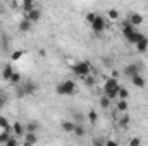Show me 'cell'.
<instances>
[{
	"mask_svg": "<svg viewBox=\"0 0 148 146\" xmlns=\"http://www.w3.org/2000/svg\"><path fill=\"white\" fill-rule=\"evenodd\" d=\"M122 36L126 38V41H129V43H136V41H140L141 38L145 36L143 33H140V31H136V28L134 26H131L129 23H127V19L124 21V26H122Z\"/></svg>",
	"mask_w": 148,
	"mask_h": 146,
	"instance_id": "obj_1",
	"label": "cell"
},
{
	"mask_svg": "<svg viewBox=\"0 0 148 146\" xmlns=\"http://www.w3.org/2000/svg\"><path fill=\"white\" fill-rule=\"evenodd\" d=\"M76 89H77V86H76V83H74L73 79H64L55 88L57 95H60V96H71V95L76 93Z\"/></svg>",
	"mask_w": 148,
	"mask_h": 146,
	"instance_id": "obj_2",
	"label": "cell"
},
{
	"mask_svg": "<svg viewBox=\"0 0 148 146\" xmlns=\"http://www.w3.org/2000/svg\"><path fill=\"white\" fill-rule=\"evenodd\" d=\"M90 71H91V65H90V62L88 60H81V62H76L73 65V72L76 77H86L88 74H90Z\"/></svg>",
	"mask_w": 148,
	"mask_h": 146,
	"instance_id": "obj_3",
	"label": "cell"
},
{
	"mask_svg": "<svg viewBox=\"0 0 148 146\" xmlns=\"http://www.w3.org/2000/svg\"><path fill=\"white\" fill-rule=\"evenodd\" d=\"M105 19H103V16H98L97 14V17L93 19V23L90 24L91 26V29H93V33H97V35H100V33H103V29H105Z\"/></svg>",
	"mask_w": 148,
	"mask_h": 146,
	"instance_id": "obj_4",
	"label": "cell"
},
{
	"mask_svg": "<svg viewBox=\"0 0 148 146\" xmlns=\"http://www.w3.org/2000/svg\"><path fill=\"white\" fill-rule=\"evenodd\" d=\"M119 89V81H117V77H107L105 81H103V93H110V91H117Z\"/></svg>",
	"mask_w": 148,
	"mask_h": 146,
	"instance_id": "obj_5",
	"label": "cell"
},
{
	"mask_svg": "<svg viewBox=\"0 0 148 146\" xmlns=\"http://www.w3.org/2000/svg\"><path fill=\"white\" fill-rule=\"evenodd\" d=\"M124 74H126L127 77H133V76H136V74H141V64H140V62L127 64V65L124 67Z\"/></svg>",
	"mask_w": 148,
	"mask_h": 146,
	"instance_id": "obj_6",
	"label": "cell"
},
{
	"mask_svg": "<svg viewBox=\"0 0 148 146\" xmlns=\"http://www.w3.org/2000/svg\"><path fill=\"white\" fill-rule=\"evenodd\" d=\"M127 23H129L131 26L138 28V26H141V24H143V16H141V14H138V12H131V14L127 16Z\"/></svg>",
	"mask_w": 148,
	"mask_h": 146,
	"instance_id": "obj_7",
	"label": "cell"
},
{
	"mask_svg": "<svg viewBox=\"0 0 148 146\" xmlns=\"http://www.w3.org/2000/svg\"><path fill=\"white\" fill-rule=\"evenodd\" d=\"M12 134L17 136V138H24V134H26V126H23L21 122H14V124H12Z\"/></svg>",
	"mask_w": 148,
	"mask_h": 146,
	"instance_id": "obj_8",
	"label": "cell"
},
{
	"mask_svg": "<svg viewBox=\"0 0 148 146\" xmlns=\"http://www.w3.org/2000/svg\"><path fill=\"white\" fill-rule=\"evenodd\" d=\"M31 28H33V23H31L28 17H24V19L19 23V33H29Z\"/></svg>",
	"mask_w": 148,
	"mask_h": 146,
	"instance_id": "obj_9",
	"label": "cell"
},
{
	"mask_svg": "<svg viewBox=\"0 0 148 146\" xmlns=\"http://www.w3.org/2000/svg\"><path fill=\"white\" fill-rule=\"evenodd\" d=\"M26 17H28L31 23H38V21L41 19V12H40V9H35V7H33L29 12H26Z\"/></svg>",
	"mask_w": 148,
	"mask_h": 146,
	"instance_id": "obj_10",
	"label": "cell"
},
{
	"mask_svg": "<svg viewBox=\"0 0 148 146\" xmlns=\"http://www.w3.org/2000/svg\"><path fill=\"white\" fill-rule=\"evenodd\" d=\"M131 83H133L136 88H141V89L147 86V81H145V77H143L141 74H136V76H133V77H131Z\"/></svg>",
	"mask_w": 148,
	"mask_h": 146,
	"instance_id": "obj_11",
	"label": "cell"
},
{
	"mask_svg": "<svg viewBox=\"0 0 148 146\" xmlns=\"http://www.w3.org/2000/svg\"><path fill=\"white\" fill-rule=\"evenodd\" d=\"M127 108H129V103H127V100H122V98H117L115 100V110L117 112H127Z\"/></svg>",
	"mask_w": 148,
	"mask_h": 146,
	"instance_id": "obj_12",
	"label": "cell"
},
{
	"mask_svg": "<svg viewBox=\"0 0 148 146\" xmlns=\"http://www.w3.org/2000/svg\"><path fill=\"white\" fill-rule=\"evenodd\" d=\"M134 45H136V50H138L140 53H145V52L148 50V38H147V36H143L141 40H140V41H136Z\"/></svg>",
	"mask_w": 148,
	"mask_h": 146,
	"instance_id": "obj_13",
	"label": "cell"
},
{
	"mask_svg": "<svg viewBox=\"0 0 148 146\" xmlns=\"http://www.w3.org/2000/svg\"><path fill=\"white\" fill-rule=\"evenodd\" d=\"M74 126H76V122H74V120H64V122H62V131H64V132L73 134V132H74Z\"/></svg>",
	"mask_w": 148,
	"mask_h": 146,
	"instance_id": "obj_14",
	"label": "cell"
},
{
	"mask_svg": "<svg viewBox=\"0 0 148 146\" xmlns=\"http://www.w3.org/2000/svg\"><path fill=\"white\" fill-rule=\"evenodd\" d=\"M24 91H26V95H33L35 91L38 89V86H36V83H33V81H28V83H24Z\"/></svg>",
	"mask_w": 148,
	"mask_h": 146,
	"instance_id": "obj_15",
	"label": "cell"
},
{
	"mask_svg": "<svg viewBox=\"0 0 148 146\" xmlns=\"http://www.w3.org/2000/svg\"><path fill=\"white\" fill-rule=\"evenodd\" d=\"M38 141V138H36V132H26L24 134V145H35Z\"/></svg>",
	"mask_w": 148,
	"mask_h": 146,
	"instance_id": "obj_16",
	"label": "cell"
},
{
	"mask_svg": "<svg viewBox=\"0 0 148 146\" xmlns=\"http://www.w3.org/2000/svg\"><path fill=\"white\" fill-rule=\"evenodd\" d=\"M12 74H14V69H12V65H10V64H7V65L2 69V77H3L5 81H9V79L12 77Z\"/></svg>",
	"mask_w": 148,
	"mask_h": 146,
	"instance_id": "obj_17",
	"label": "cell"
},
{
	"mask_svg": "<svg viewBox=\"0 0 148 146\" xmlns=\"http://www.w3.org/2000/svg\"><path fill=\"white\" fill-rule=\"evenodd\" d=\"M74 136H77V138H83L84 134H86V129H84V126L83 124H76L74 126Z\"/></svg>",
	"mask_w": 148,
	"mask_h": 146,
	"instance_id": "obj_18",
	"label": "cell"
},
{
	"mask_svg": "<svg viewBox=\"0 0 148 146\" xmlns=\"http://www.w3.org/2000/svg\"><path fill=\"white\" fill-rule=\"evenodd\" d=\"M19 2H21V7L24 9V12H29L35 7V0H19Z\"/></svg>",
	"mask_w": 148,
	"mask_h": 146,
	"instance_id": "obj_19",
	"label": "cell"
},
{
	"mask_svg": "<svg viewBox=\"0 0 148 146\" xmlns=\"http://www.w3.org/2000/svg\"><path fill=\"white\" fill-rule=\"evenodd\" d=\"M110 103H112V100L105 95V93H103V95L100 96V107H102V108H109V107H110Z\"/></svg>",
	"mask_w": 148,
	"mask_h": 146,
	"instance_id": "obj_20",
	"label": "cell"
},
{
	"mask_svg": "<svg viewBox=\"0 0 148 146\" xmlns=\"http://www.w3.org/2000/svg\"><path fill=\"white\" fill-rule=\"evenodd\" d=\"M117 98L127 100V98H129V89H127V88H122V86H119V91H117Z\"/></svg>",
	"mask_w": 148,
	"mask_h": 146,
	"instance_id": "obj_21",
	"label": "cell"
},
{
	"mask_svg": "<svg viewBox=\"0 0 148 146\" xmlns=\"http://www.w3.org/2000/svg\"><path fill=\"white\" fill-rule=\"evenodd\" d=\"M23 55H24V50H14L12 55H10V60H12V62H17V60L23 59Z\"/></svg>",
	"mask_w": 148,
	"mask_h": 146,
	"instance_id": "obj_22",
	"label": "cell"
},
{
	"mask_svg": "<svg viewBox=\"0 0 148 146\" xmlns=\"http://www.w3.org/2000/svg\"><path fill=\"white\" fill-rule=\"evenodd\" d=\"M0 127H2V129H5V131H12V126L9 124L7 117H3V115H0Z\"/></svg>",
	"mask_w": 148,
	"mask_h": 146,
	"instance_id": "obj_23",
	"label": "cell"
},
{
	"mask_svg": "<svg viewBox=\"0 0 148 146\" xmlns=\"http://www.w3.org/2000/svg\"><path fill=\"white\" fill-rule=\"evenodd\" d=\"M86 119H88L91 124H97V120H98V113H97L95 110H90V112H88V115H86Z\"/></svg>",
	"mask_w": 148,
	"mask_h": 146,
	"instance_id": "obj_24",
	"label": "cell"
},
{
	"mask_svg": "<svg viewBox=\"0 0 148 146\" xmlns=\"http://www.w3.org/2000/svg\"><path fill=\"white\" fill-rule=\"evenodd\" d=\"M19 139H21V138H17V136H14V134H12V136L5 141V146H16V145H19Z\"/></svg>",
	"mask_w": 148,
	"mask_h": 146,
	"instance_id": "obj_25",
	"label": "cell"
},
{
	"mask_svg": "<svg viewBox=\"0 0 148 146\" xmlns=\"http://www.w3.org/2000/svg\"><path fill=\"white\" fill-rule=\"evenodd\" d=\"M73 120L76 122V124H83V122H84V115L79 113V112H74L73 113Z\"/></svg>",
	"mask_w": 148,
	"mask_h": 146,
	"instance_id": "obj_26",
	"label": "cell"
},
{
	"mask_svg": "<svg viewBox=\"0 0 148 146\" xmlns=\"http://www.w3.org/2000/svg\"><path fill=\"white\" fill-rule=\"evenodd\" d=\"M9 81H10L12 84H16V86H17V84L21 83V72H16V71H14V74H12V77H10Z\"/></svg>",
	"mask_w": 148,
	"mask_h": 146,
	"instance_id": "obj_27",
	"label": "cell"
},
{
	"mask_svg": "<svg viewBox=\"0 0 148 146\" xmlns=\"http://www.w3.org/2000/svg\"><path fill=\"white\" fill-rule=\"evenodd\" d=\"M83 81H84V84L88 86V88H93V84H95V77L93 76H86V77H83Z\"/></svg>",
	"mask_w": 148,
	"mask_h": 146,
	"instance_id": "obj_28",
	"label": "cell"
},
{
	"mask_svg": "<svg viewBox=\"0 0 148 146\" xmlns=\"http://www.w3.org/2000/svg\"><path fill=\"white\" fill-rule=\"evenodd\" d=\"M38 131V124L36 122H29L28 126H26V132H36Z\"/></svg>",
	"mask_w": 148,
	"mask_h": 146,
	"instance_id": "obj_29",
	"label": "cell"
},
{
	"mask_svg": "<svg viewBox=\"0 0 148 146\" xmlns=\"http://www.w3.org/2000/svg\"><path fill=\"white\" fill-rule=\"evenodd\" d=\"M109 19H110V21H117V19H119L117 9H110V10H109Z\"/></svg>",
	"mask_w": 148,
	"mask_h": 146,
	"instance_id": "obj_30",
	"label": "cell"
},
{
	"mask_svg": "<svg viewBox=\"0 0 148 146\" xmlns=\"http://www.w3.org/2000/svg\"><path fill=\"white\" fill-rule=\"evenodd\" d=\"M119 124H121L122 127H127V126H129V115H122V117H121V122H119Z\"/></svg>",
	"mask_w": 148,
	"mask_h": 146,
	"instance_id": "obj_31",
	"label": "cell"
},
{
	"mask_svg": "<svg viewBox=\"0 0 148 146\" xmlns=\"http://www.w3.org/2000/svg\"><path fill=\"white\" fill-rule=\"evenodd\" d=\"M127 145L129 146H140L141 145V139H140V138H131V139L127 141Z\"/></svg>",
	"mask_w": 148,
	"mask_h": 146,
	"instance_id": "obj_32",
	"label": "cell"
},
{
	"mask_svg": "<svg viewBox=\"0 0 148 146\" xmlns=\"http://www.w3.org/2000/svg\"><path fill=\"white\" fill-rule=\"evenodd\" d=\"M95 17H97V14H93V12H90V14H86V23H88V24H91Z\"/></svg>",
	"mask_w": 148,
	"mask_h": 146,
	"instance_id": "obj_33",
	"label": "cell"
},
{
	"mask_svg": "<svg viewBox=\"0 0 148 146\" xmlns=\"http://www.w3.org/2000/svg\"><path fill=\"white\" fill-rule=\"evenodd\" d=\"M5 103H7V96L0 95V108H3V107H5Z\"/></svg>",
	"mask_w": 148,
	"mask_h": 146,
	"instance_id": "obj_34",
	"label": "cell"
},
{
	"mask_svg": "<svg viewBox=\"0 0 148 146\" xmlns=\"http://www.w3.org/2000/svg\"><path fill=\"white\" fill-rule=\"evenodd\" d=\"M105 146H117V141H112V139H105Z\"/></svg>",
	"mask_w": 148,
	"mask_h": 146,
	"instance_id": "obj_35",
	"label": "cell"
}]
</instances>
